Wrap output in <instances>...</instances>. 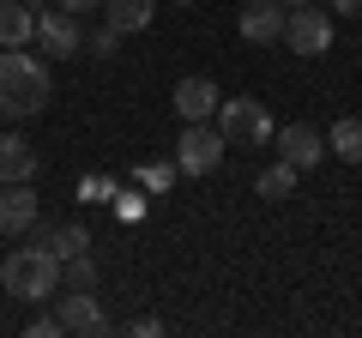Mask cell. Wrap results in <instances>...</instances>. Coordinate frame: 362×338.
Returning <instances> with one entry per match:
<instances>
[{
	"mask_svg": "<svg viewBox=\"0 0 362 338\" xmlns=\"http://www.w3.org/2000/svg\"><path fill=\"white\" fill-rule=\"evenodd\" d=\"M49 97H54L49 54L0 49V115H6V121H30V115L49 109Z\"/></svg>",
	"mask_w": 362,
	"mask_h": 338,
	"instance_id": "1",
	"label": "cell"
},
{
	"mask_svg": "<svg viewBox=\"0 0 362 338\" xmlns=\"http://www.w3.org/2000/svg\"><path fill=\"white\" fill-rule=\"evenodd\" d=\"M0 290L18 302H49L61 290V260H54L49 247H13L6 260H0Z\"/></svg>",
	"mask_w": 362,
	"mask_h": 338,
	"instance_id": "2",
	"label": "cell"
},
{
	"mask_svg": "<svg viewBox=\"0 0 362 338\" xmlns=\"http://www.w3.org/2000/svg\"><path fill=\"white\" fill-rule=\"evenodd\" d=\"M211 121H218V133L230 145H272V133H278V121L266 115L259 97H223Z\"/></svg>",
	"mask_w": 362,
	"mask_h": 338,
	"instance_id": "3",
	"label": "cell"
},
{
	"mask_svg": "<svg viewBox=\"0 0 362 338\" xmlns=\"http://www.w3.org/2000/svg\"><path fill=\"white\" fill-rule=\"evenodd\" d=\"M223 151H230V139H223L211 121H181V145H175L181 175H211V169L223 163Z\"/></svg>",
	"mask_w": 362,
	"mask_h": 338,
	"instance_id": "4",
	"label": "cell"
},
{
	"mask_svg": "<svg viewBox=\"0 0 362 338\" xmlns=\"http://www.w3.org/2000/svg\"><path fill=\"white\" fill-rule=\"evenodd\" d=\"M284 42H290V54H302V61H314V54H326L332 49V13H320V6H290L284 13Z\"/></svg>",
	"mask_w": 362,
	"mask_h": 338,
	"instance_id": "5",
	"label": "cell"
},
{
	"mask_svg": "<svg viewBox=\"0 0 362 338\" xmlns=\"http://www.w3.org/2000/svg\"><path fill=\"white\" fill-rule=\"evenodd\" d=\"M54 314H61V332H73V338H103L109 332V314L97 302V290H61Z\"/></svg>",
	"mask_w": 362,
	"mask_h": 338,
	"instance_id": "6",
	"label": "cell"
},
{
	"mask_svg": "<svg viewBox=\"0 0 362 338\" xmlns=\"http://www.w3.org/2000/svg\"><path fill=\"white\" fill-rule=\"evenodd\" d=\"M37 42L49 61H66V54L85 49V25L73 13H61V6H49V13H37Z\"/></svg>",
	"mask_w": 362,
	"mask_h": 338,
	"instance_id": "7",
	"label": "cell"
},
{
	"mask_svg": "<svg viewBox=\"0 0 362 338\" xmlns=\"http://www.w3.org/2000/svg\"><path fill=\"white\" fill-rule=\"evenodd\" d=\"M37 182H6L0 194V235H30L37 230Z\"/></svg>",
	"mask_w": 362,
	"mask_h": 338,
	"instance_id": "8",
	"label": "cell"
},
{
	"mask_svg": "<svg viewBox=\"0 0 362 338\" xmlns=\"http://www.w3.org/2000/svg\"><path fill=\"white\" fill-rule=\"evenodd\" d=\"M218 103H223V91L211 85L206 73H187L175 85V121H211V115H218Z\"/></svg>",
	"mask_w": 362,
	"mask_h": 338,
	"instance_id": "9",
	"label": "cell"
},
{
	"mask_svg": "<svg viewBox=\"0 0 362 338\" xmlns=\"http://www.w3.org/2000/svg\"><path fill=\"white\" fill-rule=\"evenodd\" d=\"M272 139H278V157H284V163H296L302 175H308V169L326 157V139L308 127V121H290V127H278Z\"/></svg>",
	"mask_w": 362,
	"mask_h": 338,
	"instance_id": "10",
	"label": "cell"
},
{
	"mask_svg": "<svg viewBox=\"0 0 362 338\" xmlns=\"http://www.w3.org/2000/svg\"><path fill=\"white\" fill-rule=\"evenodd\" d=\"M37 169H42V157L25 133H0V187L6 182H37Z\"/></svg>",
	"mask_w": 362,
	"mask_h": 338,
	"instance_id": "11",
	"label": "cell"
},
{
	"mask_svg": "<svg viewBox=\"0 0 362 338\" xmlns=\"http://www.w3.org/2000/svg\"><path fill=\"white\" fill-rule=\"evenodd\" d=\"M30 42H37V6L0 0V49H30Z\"/></svg>",
	"mask_w": 362,
	"mask_h": 338,
	"instance_id": "12",
	"label": "cell"
},
{
	"mask_svg": "<svg viewBox=\"0 0 362 338\" xmlns=\"http://www.w3.org/2000/svg\"><path fill=\"white\" fill-rule=\"evenodd\" d=\"M242 37L247 42H278L284 37V6L278 0H247L242 6Z\"/></svg>",
	"mask_w": 362,
	"mask_h": 338,
	"instance_id": "13",
	"label": "cell"
},
{
	"mask_svg": "<svg viewBox=\"0 0 362 338\" xmlns=\"http://www.w3.org/2000/svg\"><path fill=\"white\" fill-rule=\"evenodd\" d=\"M151 18H157V0H103V25L121 37H139Z\"/></svg>",
	"mask_w": 362,
	"mask_h": 338,
	"instance_id": "14",
	"label": "cell"
},
{
	"mask_svg": "<svg viewBox=\"0 0 362 338\" xmlns=\"http://www.w3.org/2000/svg\"><path fill=\"white\" fill-rule=\"evenodd\" d=\"M326 151L344 157V163H362V115L332 121V133H326Z\"/></svg>",
	"mask_w": 362,
	"mask_h": 338,
	"instance_id": "15",
	"label": "cell"
},
{
	"mask_svg": "<svg viewBox=\"0 0 362 338\" xmlns=\"http://www.w3.org/2000/svg\"><path fill=\"white\" fill-rule=\"evenodd\" d=\"M296 175H302V169L278 157V163H266V169H259L254 194H259V199H290V194H296Z\"/></svg>",
	"mask_w": 362,
	"mask_h": 338,
	"instance_id": "16",
	"label": "cell"
},
{
	"mask_svg": "<svg viewBox=\"0 0 362 338\" xmlns=\"http://www.w3.org/2000/svg\"><path fill=\"white\" fill-rule=\"evenodd\" d=\"M37 242L42 247H49V254H54V260H78V254H90V235L85 230H78V223H61V230H49V235H37Z\"/></svg>",
	"mask_w": 362,
	"mask_h": 338,
	"instance_id": "17",
	"label": "cell"
},
{
	"mask_svg": "<svg viewBox=\"0 0 362 338\" xmlns=\"http://www.w3.org/2000/svg\"><path fill=\"white\" fill-rule=\"evenodd\" d=\"M73 199H85V206H109V199H115V175H78Z\"/></svg>",
	"mask_w": 362,
	"mask_h": 338,
	"instance_id": "18",
	"label": "cell"
},
{
	"mask_svg": "<svg viewBox=\"0 0 362 338\" xmlns=\"http://www.w3.org/2000/svg\"><path fill=\"white\" fill-rule=\"evenodd\" d=\"M61 290H97V266H90V254H78V260L61 266Z\"/></svg>",
	"mask_w": 362,
	"mask_h": 338,
	"instance_id": "19",
	"label": "cell"
},
{
	"mask_svg": "<svg viewBox=\"0 0 362 338\" xmlns=\"http://www.w3.org/2000/svg\"><path fill=\"white\" fill-rule=\"evenodd\" d=\"M133 175H139V187H151V194H163V187H175V175H181V169H175V157H169V163H139Z\"/></svg>",
	"mask_w": 362,
	"mask_h": 338,
	"instance_id": "20",
	"label": "cell"
},
{
	"mask_svg": "<svg viewBox=\"0 0 362 338\" xmlns=\"http://www.w3.org/2000/svg\"><path fill=\"white\" fill-rule=\"evenodd\" d=\"M85 54H97V61H109V54H121V30H90V37H85Z\"/></svg>",
	"mask_w": 362,
	"mask_h": 338,
	"instance_id": "21",
	"label": "cell"
},
{
	"mask_svg": "<svg viewBox=\"0 0 362 338\" xmlns=\"http://www.w3.org/2000/svg\"><path fill=\"white\" fill-rule=\"evenodd\" d=\"M109 206H115L121 223H139V218H145V194H121V187H115V199H109Z\"/></svg>",
	"mask_w": 362,
	"mask_h": 338,
	"instance_id": "22",
	"label": "cell"
},
{
	"mask_svg": "<svg viewBox=\"0 0 362 338\" xmlns=\"http://www.w3.org/2000/svg\"><path fill=\"white\" fill-rule=\"evenodd\" d=\"M25 338H61V314H37V320L25 326Z\"/></svg>",
	"mask_w": 362,
	"mask_h": 338,
	"instance_id": "23",
	"label": "cell"
},
{
	"mask_svg": "<svg viewBox=\"0 0 362 338\" xmlns=\"http://www.w3.org/2000/svg\"><path fill=\"white\" fill-rule=\"evenodd\" d=\"M61 13H73V18H85V13H103V0H54Z\"/></svg>",
	"mask_w": 362,
	"mask_h": 338,
	"instance_id": "24",
	"label": "cell"
},
{
	"mask_svg": "<svg viewBox=\"0 0 362 338\" xmlns=\"http://www.w3.org/2000/svg\"><path fill=\"white\" fill-rule=\"evenodd\" d=\"M326 13L332 18H362V0H326Z\"/></svg>",
	"mask_w": 362,
	"mask_h": 338,
	"instance_id": "25",
	"label": "cell"
},
{
	"mask_svg": "<svg viewBox=\"0 0 362 338\" xmlns=\"http://www.w3.org/2000/svg\"><path fill=\"white\" fill-rule=\"evenodd\" d=\"M127 332H133V338H157V332H163V320H157V314H145V320H133Z\"/></svg>",
	"mask_w": 362,
	"mask_h": 338,
	"instance_id": "26",
	"label": "cell"
},
{
	"mask_svg": "<svg viewBox=\"0 0 362 338\" xmlns=\"http://www.w3.org/2000/svg\"><path fill=\"white\" fill-rule=\"evenodd\" d=\"M278 6H284V13H290V6H308V0H278Z\"/></svg>",
	"mask_w": 362,
	"mask_h": 338,
	"instance_id": "27",
	"label": "cell"
},
{
	"mask_svg": "<svg viewBox=\"0 0 362 338\" xmlns=\"http://www.w3.org/2000/svg\"><path fill=\"white\" fill-rule=\"evenodd\" d=\"M175 6H194V0H175Z\"/></svg>",
	"mask_w": 362,
	"mask_h": 338,
	"instance_id": "28",
	"label": "cell"
}]
</instances>
